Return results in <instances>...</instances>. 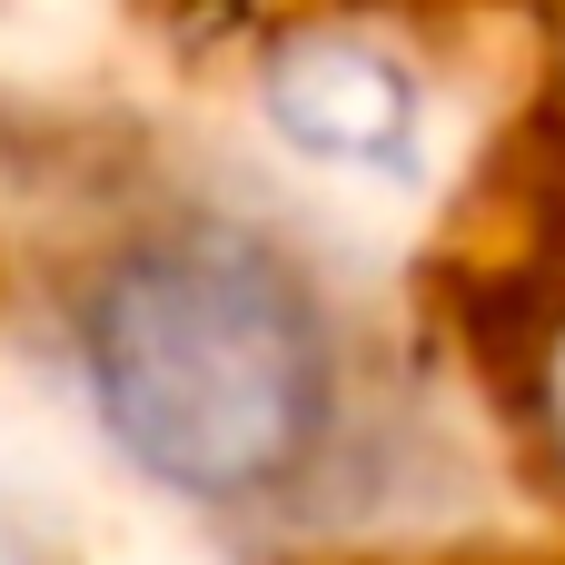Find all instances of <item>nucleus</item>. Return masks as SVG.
<instances>
[{"mask_svg": "<svg viewBox=\"0 0 565 565\" xmlns=\"http://www.w3.org/2000/svg\"><path fill=\"white\" fill-rule=\"evenodd\" d=\"M546 437H556V457H565V328H556V348H546Z\"/></svg>", "mask_w": 565, "mask_h": 565, "instance_id": "3", "label": "nucleus"}, {"mask_svg": "<svg viewBox=\"0 0 565 565\" xmlns=\"http://www.w3.org/2000/svg\"><path fill=\"white\" fill-rule=\"evenodd\" d=\"M258 99L278 119L288 149H308L318 169L348 179H407L427 149V109L397 50L358 40V30H298L258 60Z\"/></svg>", "mask_w": 565, "mask_h": 565, "instance_id": "2", "label": "nucleus"}, {"mask_svg": "<svg viewBox=\"0 0 565 565\" xmlns=\"http://www.w3.org/2000/svg\"><path fill=\"white\" fill-rule=\"evenodd\" d=\"M60 348L99 437L199 516L328 526L377 497V338L328 258L228 189L89 218L60 268Z\"/></svg>", "mask_w": 565, "mask_h": 565, "instance_id": "1", "label": "nucleus"}]
</instances>
